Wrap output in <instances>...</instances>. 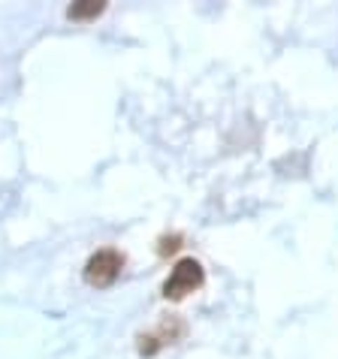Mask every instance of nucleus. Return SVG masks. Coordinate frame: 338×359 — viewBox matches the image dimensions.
<instances>
[{"instance_id":"1","label":"nucleus","mask_w":338,"mask_h":359,"mask_svg":"<svg viewBox=\"0 0 338 359\" xmlns=\"http://www.w3.org/2000/svg\"><path fill=\"white\" fill-rule=\"evenodd\" d=\"M121 269H124V254L115 251V248H103L85 263V281L91 287H109L118 281Z\"/></svg>"},{"instance_id":"2","label":"nucleus","mask_w":338,"mask_h":359,"mask_svg":"<svg viewBox=\"0 0 338 359\" xmlns=\"http://www.w3.org/2000/svg\"><path fill=\"white\" fill-rule=\"evenodd\" d=\"M205 281V275H203V266L196 263V260H182L175 269H173V275L166 278V284H163V296L166 299H184L187 293H194V290H200Z\"/></svg>"},{"instance_id":"3","label":"nucleus","mask_w":338,"mask_h":359,"mask_svg":"<svg viewBox=\"0 0 338 359\" xmlns=\"http://www.w3.org/2000/svg\"><path fill=\"white\" fill-rule=\"evenodd\" d=\"M106 4H100V0H82V4H73L67 9V15L73 18V22H88V18H97L103 15Z\"/></svg>"},{"instance_id":"4","label":"nucleus","mask_w":338,"mask_h":359,"mask_svg":"<svg viewBox=\"0 0 338 359\" xmlns=\"http://www.w3.org/2000/svg\"><path fill=\"white\" fill-rule=\"evenodd\" d=\"M182 248V238L173 236V238H161V254H175Z\"/></svg>"}]
</instances>
